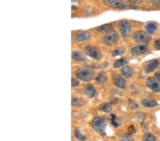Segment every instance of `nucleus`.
<instances>
[{
  "mask_svg": "<svg viewBox=\"0 0 160 141\" xmlns=\"http://www.w3.org/2000/svg\"><path fill=\"white\" fill-rule=\"evenodd\" d=\"M92 127L95 132L103 135L106 128V123L102 117H95L92 121Z\"/></svg>",
  "mask_w": 160,
  "mask_h": 141,
  "instance_id": "nucleus-1",
  "label": "nucleus"
},
{
  "mask_svg": "<svg viewBox=\"0 0 160 141\" xmlns=\"http://www.w3.org/2000/svg\"><path fill=\"white\" fill-rule=\"evenodd\" d=\"M94 72L88 68H80L76 71L75 75L76 78L82 81H89L94 77Z\"/></svg>",
  "mask_w": 160,
  "mask_h": 141,
  "instance_id": "nucleus-2",
  "label": "nucleus"
},
{
  "mask_svg": "<svg viewBox=\"0 0 160 141\" xmlns=\"http://www.w3.org/2000/svg\"><path fill=\"white\" fill-rule=\"evenodd\" d=\"M119 40V35L115 31H110L106 34L103 36L102 42L107 46H112L115 44Z\"/></svg>",
  "mask_w": 160,
  "mask_h": 141,
  "instance_id": "nucleus-3",
  "label": "nucleus"
},
{
  "mask_svg": "<svg viewBox=\"0 0 160 141\" xmlns=\"http://www.w3.org/2000/svg\"><path fill=\"white\" fill-rule=\"evenodd\" d=\"M102 2L107 6L115 9H124L128 6V3L125 0H103Z\"/></svg>",
  "mask_w": 160,
  "mask_h": 141,
  "instance_id": "nucleus-4",
  "label": "nucleus"
},
{
  "mask_svg": "<svg viewBox=\"0 0 160 141\" xmlns=\"http://www.w3.org/2000/svg\"><path fill=\"white\" fill-rule=\"evenodd\" d=\"M84 51L87 56L94 58V59L99 60L102 58L101 51L96 47H92V46H87L85 47Z\"/></svg>",
  "mask_w": 160,
  "mask_h": 141,
  "instance_id": "nucleus-5",
  "label": "nucleus"
},
{
  "mask_svg": "<svg viewBox=\"0 0 160 141\" xmlns=\"http://www.w3.org/2000/svg\"><path fill=\"white\" fill-rule=\"evenodd\" d=\"M118 27H119L120 32L121 33V35L122 36V37H128L132 29V26L130 23L127 21V20H122V21H121L119 23Z\"/></svg>",
  "mask_w": 160,
  "mask_h": 141,
  "instance_id": "nucleus-6",
  "label": "nucleus"
},
{
  "mask_svg": "<svg viewBox=\"0 0 160 141\" xmlns=\"http://www.w3.org/2000/svg\"><path fill=\"white\" fill-rule=\"evenodd\" d=\"M92 37L91 33L88 31H81L78 32L74 35V39L77 42H83L90 39Z\"/></svg>",
  "mask_w": 160,
  "mask_h": 141,
  "instance_id": "nucleus-7",
  "label": "nucleus"
},
{
  "mask_svg": "<svg viewBox=\"0 0 160 141\" xmlns=\"http://www.w3.org/2000/svg\"><path fill=\"white\" fill-rule=\"evenodd\" d=\"M148 49V46L146 43H142L132 48L130 52L133 56H140L146 52Z\"/></svg>",
  "mask_w": 160,
  "mask_h": 141,
  "instance_id": "nucleus-8",
  "label": "nucleus"
},
{
  "mask_svg": "<svg viewBox=\"0 0 160 141\" xmlns=\"http://www.w3.org/2000/svg\"><path fill=\"white\" fill-rule=\"evenodd\" d=\"M133 39L136 42L145 43L150 40V37H149L148 33L144 32L142 31H140V32H137L134 34Z\"/></svg>",
  "mask_w": 160,
  "mask_h": 141,
  "instance_id": "nucleus-9",
  "label": "nucleus"
},
{
  "mask_svg": "<svg viewBox=\"0 0 160 141\" xmlns=\"http://www.w3.org/2000/svg\"><path fill=\"white\" fill-rule=\"evenodd\" d=\"M146 85L147 86L152 89V91L159 92L160 91V85L157 83L156 79H154L152 77H149L146 80Z\"/></svg>",
  "mask_w": 160,
  "mask_h": 141,
  "instance_id": "nucleus-10",
  "label": "nucleus"
},
{
  "mask_svg": "<svg viewBox=\"0 0 160 141\" xmlns=\"http://www.w3.org/2000/svg\"><path fill=\"white\" fill-rule=\"evenodd\" d=\"M113 83L115 85L120 88H125L127 85L125 79L122 78L119 74H115L113 76Z\"/></svg>",
  "mask_w": 160,
  "mask_h": 141,
  "instance_id": "nucleus-11",
  "label": "nucleus"
},
{
  "mask_svg": "<svg viewBox=\"0 0 160 141\" xmlns=\"http://www.w3.org/2000/svg\"><path fill=\"white\" fill-rule=\"evenodd\" d=\"M159 66V61L157 59H153L149 61L148 63L144 66V70L145 73H151L152 71L155 70V69Z\"/></svg>",
  "mask_w": 160,
  "mask_h": 141,
  "instance_id": "nucleus-12",
  "label": "nucleus"
},
{
  "mask_svg": "<svg viewBox=\"0 0 160 141\" xmlns=\"http://www.w3.org/2000/svg\"><path fill=\"white\" fill-rule=\"evenodd\" d=\"M121 73H122V76L124 77H125V78H131L132 77L134 76V74H135V71H134V69L132 67H130V66H124V67L122 68V70H121Z\"/></svg>",
  "mask_w": 160,
  "mask_h": 141,
  "instance_id": "nucleus-13",
  "label": "nucleus"
},
{
  "mask_svg": "<svg viewBox=\"0 0 160 141\" xmlns=\"http://www.w3.org/2000/svg\"><path fill=\"white\" fill-rule=\"evenodd\" d=\"M85 92H86V94L89 98H94L95 94H96V91H95V87L92 84H88V85L86 86V87H85Z\"/></svg>",
  "mask_w": 160,
  "mask_h": 141,
  "instance_id": "nucleus-14",
  "label": "nucleus"
},
{
  "mask_svg": "<svg viewBox=\"0 0 160 141\" xmlns=\"http://www.w3.org/2000/svg\"><path fill=\"white\" fill-rule=\"evenodd\" d=\"M72 58L76 62H81L86 60V56L81 51H75L72 53Z\"/></svg>",
  "mask_w": 160,
  "mask_h": 141,
  "instance_id": "nucleus-15",
  "label": "nucleus"
},
{
  "mask_svg": "<svg viewBox=\"0 0 160 141\" xmlns=\"http://www.w3.org/2000/svg\"><path fill=\"white\" fill-rule=\"evenodd\" d=\"M142 106L147 108H154L156 107L157 106V101H155V100H151V99H148V98H144L142 100Z\"/></svg>",
  "mask_w": 160,
  "mask_h": 141,
  "instance_id": "nucleus-16",
  "label": "nucleus"
},
{
  "mask_svg": "<svg viewBox=\"0 0 160 141\" xmlns=\"http://www.w3.org/2000/svg\"><path fill=\"white\" fill-rule=\"evenodd\" d=\"M107 81V75L105 72H100L95 78V82L97 83L102 84L105 83Z\"/></svg>",
  "mask_w": 160,
  "mask_h": 141,
  "instance_id": "nucleus-17",
  "label": "nucleus"
},
{
  "mask_svg": "<svg viewBox=\"0 0 160 141\" xmlns=\"http://www.w3.org/2000/svg\"><path fill=\"white\" fill-rule=\"evenodd\" d=\"M113 26L112 24H105L104 25L100 26L99 27L97 28V30L100 33H104V32H108L112 29Z\"/></svg>",
  "mask_w": 160,
  "mask_h": 141,
  "instance_id": "nucleus-18",
  "label": "nucleus"
},
{
  "mask_svg": "<svg viewBox=\"0 0 160 141\" xmlns=\"http://www.w3.org/2000/svg\"><path fill=\"white\" fill-rule=\"evenodd\" d=\"M145 29L148 34H153L157 30V25L154 23H149L145 26Z\"/></svg>",
  "mask_w": 160,
  "mask_h": 141,
  "instance_id": "nucleus-19",
  "label": "nucleus"
},
{
  "mask_svg": "<svg viewBox=\"0 0 160 141\" xmlns=\"http://www.w3.org/2000/svg\"><path fill=\"white\" fill-rule=\"evenodd\" d=\"M128 60L125 59V58H121V59H118L115 61L114 63H113V67L115 68H120L121 66L125 65V64L127 63Z\"/></svg>",
  "mask_w": 160,
  "mask_h": 141,
  "instance_id": "nucleus-20",
  "label": "nucleus"
},
{
  "mask_svg": "<svg viewBox=\"0 0 160 141\" xmlns=\"http://www.w3.org/2000/svg\"><path fill=\"white\" fill-rule=\"evenodd\" d=\"M74 134H75V136H76L77 138H78V140H86L87 138L85 136V135L82 134V132L81 131V130H80V128H76V130H75L74 131Z\"/></svg>",
  "mask_w": 160,
  "mask_h": 141,
  "instance_id": "nucleus-21",
  "label": "nucleus"
},
{
  "mask_svg": "<svg viewBox=\"0 0 160 141\" xmlns=\"http://www.w3.org/2000/svg\"><path fill=\"white\" fill-rule=\"evenodd\" d=\"M125 53V49L123 48H118L112 52V57H115V56L123 55Z\"/></svg>",
  "mask_w": 160,
  "mask_h": 141,
  "instance_id": "nucleus-22",
  "label": "nucleus"
},
{
  "mask_svg": "<svg viewBox=\"0 0 160 141\" xmlns=\"http://www.w3.org/2000/svg\"><path fill=\"white\" fill-rule=\"evenodd\" d=\"M83 104V101L79 98H72V105L73 106H81Z\"/></svg>",
  "mask_w": 160,
  "mask_h": 141,
  "instance_id": "nucleus-23",
  "label": "nucleus"
},
{
  "mask_svg": "<svg viewBox=\"0 0 160 141\" xmlns=\"http://www.w3.org/2000/svg\"><path fill=\"white\" fill-rule=\"evenodd\" d=\"M145 117H146L145 114L143 113H142V112L136 113L135 115V119L139 122H142L143 120L145 119Z\"/></svg>",
  "mask_w": 160,
  "mask_h": 141,
  "instance_id": "nucleus-24",
  "label": "nucleus"
},
{
  "mask_svg": "<svg viewBox=\"0 0 160 141\" xmlns=\"http://www.w3.org/2000/svg\"><path fill=\"white\" fill-rule=\"evenodd\" d=\"M100 108H101L102 111H104L105 113H110L111 111V110H112V107H111V106L109 103H105L101 105Z\"/></svg>",
  "mask_w": 160,
  "mask_h": 141,
  "instance_id": "nucleus-25",
  "label": "nucleus"
},
{
  "mask_svg": "<svg viewBox=\"0 0 160 141\" xmlns=\"http://www.w3.org/2000/svg\"><path fill=\"white\" fill-rule=\"evenodd\" d=\"M142 140L145 141H154L156 140V137L152 133H147L143 136Z\"/></svg>",
  "mask_w": 160,
  "mask_h": 141,
  "instance_id": "nucleus-26",
  "label": "nucleus"
},
{
  "mask_svg": "<svg viewBox=\"0 0 160 141\" xmlns=\"http://www.w3.org/2000/svg\"><path fill=\"white\" fill-rule=\"evenodd\" d=\"M128 105H129V106H130V108H132V109H137L139 108V106H138V104L137 103V102L132 99L129 100Z\"/></svg>",
  "mask_w": 160,
  "mask_h": 141,
  "instance_id": "nucleus-27",
  "label": "nucleus"
},
{
  "mask_svg": "<svg viewBox=\"0 0 160 141\" xmlns=\"http://www.w3.org/2000/svg\"><path fill=\"white\" fill-rule=\"evenodd\" d=\"M110 121L111 123H112V125H114L115 127H118V124L117 121H116V116L114 114H111L110 115Z\"/></svg>",
  "mask_w": 160,
  "mask_h": 141,
  "instance_id": "nucleus-28",
  "label": "nucleus"
},
{
  "mask_svg": "<svg viewBox=\"0 0 160 141\" xmlns=\"http://www.w3.org/2000/svg\"><path fill=\"white\" fill-rule=\"evenodd\" d=\"M160 0H147V2L149 5L150 6H154V5H157L159 3Z\"/></svg>",
  "mask_w": 160,
  "mask_h": 141,
  "instance_id": "nucleus-29",
  "label": "nucleus"
},
{
  "mask_svg": "<svg viewBox=\"0 0 160 141\" xmlns=\"http://www.w3.org/2000/svg\"><path fill=\"white\" fill-rule=\"evenodd\" d=\"M80 84V82L77 78H72L71 79V85L73 87H76L79 86Z\"/></svg>",
  "mask_w": 160,
  "mask_h": 141,
  "instance_id": "nucleus-30",
  "label": "nucleus"
},
{
  "mask_svg": "<svg viewBox=\"0 0 160 141\" xmlns=\"http://www.w3.org/2000/svg\"><path fill=\"white\" fill-rule=\"evenodd\" d=\"M122 140H130L132 139V137L131 136V135L130 134H126V133H125V134H123L122 135Z\"/></svg>",
  "mask_w": 160,
  "mask_h": 141,
  "instance_id": "nucleus-31",
  "label": "nucleus"
},
{
  "mask_svg": "<svg viewBox=\"0 0 160 141\" xmlns=\"http://www.w3.org/2000/svg\"><path fill=\"white\" fill-rule=\"evenodd\" d=\"M93 12V9L92 8H91V7H86V8H85V9H84V13L86 14H91V13Z\"/></svg>",
  "mask_w": 160,
  "mask_h": 141,
  "instance_id": "nucleus-32",
  "label": "nucleus"
},
{
  "mask_svg": "<svg viewBox=\"0 0 160 141\" xmlns=\"http://www.w3.org/2000/svg\"><path fill=\"white\" fill-rule=\"evenodd\" d=\"M154 47L156 48V49L160 50V40H157L154 42Z\"/></svg>",
  "mask_w": 160,
  "mask_h": 141,
  "instance_id": "nucleus-33",
  "label": "nucleus"
},
{
  "mask_svg": "<svg viewBox=\"0 0 160 141\" xmlns=\"http://www.w3.org/2000/svg\"><path fill=\"white\" fill-rule=\"evenodd\" d=\"M141 128L143 130H148V125L145 123H142V125H141Z\"/></svg>",
  "mask_w": 160,
  "mask_h": 141,
  "instance_id": "nucleus-34",
  "label": "nucleus"
},
{
  "mask_svg": "<svg viewBox=\"0 0 160 141\" xmlns=\"http://www.w3.org/2000/svg\"><path fill=\"white\" fill-rule=\"evenodd\" d=\"M154 78H155L157 81L160 82V71H157V72L155 73V74H154Z\"/></svg>",
  "mask_w": 160,
  "mask_h": 141,
  "instance_id": "nucleus-35",
  "label": "nucleus"
},
{
  "mask_svg": "<svg viewBox=\"0 0 160 141\" xmlns=\"http://www.w3.org/2000/svg\"><path fill=\"white\" fill-rule=\"evenodd\" d=\"M129 132H130L131 134L132 133H135V127L133 126V125H130V127H129Z\"/></svg>",
  "mask_w": 160,
  "mask_h": 141,
  "instance_id": "nucleus-36",
  "label": "nucleus"
},
{
  "mask_svg": "<svg viewBox=\"0 0 160 141\" xmlns=\"http://www.w3.org/2000/svg\"><path fill=\"white\" fill-rule=\"evenodd\" d=\"M132 3H133L134 4H140L142 2V0H130Z\"/></svg>",
  "mask_w": 160,
  "mask_h": 141,
  "instance_id": "nucleus-37",
  "label": "nucleus"
}]
</instances>
